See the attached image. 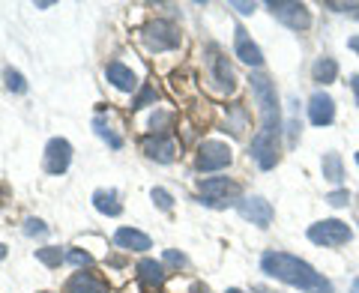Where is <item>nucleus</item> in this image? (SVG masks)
<instances>
[{"label":"nucleus","instance_id":"obj_17","mask_svg":"<svg viewBox=\"0 0 359 293\" xmlns=\"http://www.w3.org/2000/svg\"><path fill=\"white\" fill-rule=\"evenodd\" d=\"M114 245H117V249H126V252H147L153 243H150L147 233H141L135 228H120L114 233Z\"/></svg>","mask_w":359,"mask_h":293},{"label":"nucleus","instance_id":"obj_16","mask_svg":"<svg viewBox=\"0 0 359 293\" xmlns=\"http://www.w3.org/2000/svg\"><path fill=\"white\" fill-rule=\"evenodd\" d=\"M105 78H108V84H114L117 90H123V93H132V90L138 87V78H135V72L129 69V66L117 63V60L105 66Z\"/></svg>","mask_w":359,"mask_h":293},{"label":"nucleus","instance_id":"obj_14","mask_svg":"<svg viewBox=\"0 0 359 293\" xmlns=\"http://www.w3.org/2000/svg\"><path fill=\"white\" fill-rule=\"evenodd\" d=\"M138 285L144 293H150V290H159L165 285V264L159 261H153V257H144V261L138 264Z\"/></svg>","mask_w":359,"mask_h":293},{"label":"nucleus","instance_id":"obj_9","mask_svg":"<svg viewBox=\"0 0 359 293\" xmlns=\"http://www.w3.org/2000/svg\"><path fill=\"white\" fill-rule=\"evenodd\" d=\"M72 165V144L66 138H51L48 146H45V171L51 177H60L69 171Z\"/></svg>","mask_w":359,"mask_h":293},{"label":"nucleus","instance_id":"obj_8","mask_svg":"<svg viewBox=\"0 0 359 293\" xmlns=\"http://www.w3.org/2000/svg\"><path fill=\"white\" fill-rule=\"evenodd\" d=\"M252 159L257 162L261 171H273L276 162H278V135H269V132H257L252 138Z\"/></svg>","mask_w":359,"mask_h":293},{"label":"nucleus","instance_id":"obj_4","mask_svg":"<svg viewBox=\"0 0 359 293\" xmlns=\"http://www.w3.org/2000/svg\"><path fill=\"white\" fill-rule=\"evenodd\" d=\"M141 42L147 45L150 51H174V48H180V30L171 21L156 18L141 27Z\"/></svg>","mask_w":359,"mask_h":293},{"label":"nucleus","instance_id":"obj_36","mask_svg":"<svg viewBox=\"0 0 359 293\" xmlns=\"http://www.w3.org/2000/svg\"><path fill=\"white\" fill-rule=\"evenodd\" d=\"M351 293H359V275H356V281H353V287H351Z\"/></svg>","mask_w":359,"mask_h":293},{"label":"nucleus","instance_id":"obj_37","mask_svg":"<svg viewBox=\"0 0 359 293\" xmlns=\"http://www.w3.org/2000/svg\"><path fill=\"white\" fill-rule=\"evenodd\" d=\"M4 257H6V245L0 243V261H4Z\"/></svg>","mask_w":359,"mask_h":293},{"label":"nucleus","instance_id":"obj_34","mask_svg":"<svg viewBox=\"0 0 359 293\" xmlns=\"http://www.w3.org/2000/svg\"><path fill=\"white\" fill-rule=\"evenodd\" d=\"M252 293H276V290H269V287H261V285H255Z\"/></svg>","mask_w":359,"mask_h":293},{"label":"nucleus","instance_id":"obj_11","mask_svg":"<svg viewBox=\"0 0 359 293\" xmlns=\"http://www.w3.org/2000/svg\"><path fill=\"white\" fill-rule=\"evenodd\" d=\"M141 150L147 159L159 162V165H168L177 159V144H174V138H168V135H150V138H144Z\"/></svg>","mask_w":359,"mask_h":293},{"label":"nucleus","instance_id":"obj_38","mask_svg":"<svg viewBox=\"0 0 359 293\" xmlns=\"http://www.w3.org/2000/svg\"><path fill=\"white\" fill-rule=\"evenodd\" d=\"M228 293H243V290H240V287H231V290H228Z\"/></svg>","mask_w":359,"mask_h":293},{"label":"nucleus","instance_id":"obj_22","mask_svg":"<svg viewBox=\"0 0 359 293\" xmlns=\"http://www.w3.org/2000/svg\"><path fill=\"white\" fill-rule=\"evenodd\" d=\"M36 261L54 269V266H60L66 261V252L57 249V245H45V249H36Z\"/></svg>","mask_w":359,"mask_h":293},{"label":"nucleus","instance_id":"obj_1","mask_svg":"<svg viewBox=\"0 0 359 293\" xmlns=\"http://www.w3.org/2000/svg\"><path fill=\"white\" fill-rule=\"evenodd\" d=\"M261 273H266L269 278L285 281V285L297 287L302 293H332L330 278H323V273H318L311 264L299 261V257L287 254V252H264Z\"/></svg>","mask_w":359,"mask_h":293},{"label":"nucleus","instance_id":"obj_18","mask_svg":"<svg viewBox=\"0 0 359 293\" xmlns=\"http://www.w3.org/2000/svg\"><path fill=\"white\" fill-rule=\"evenodd\" d=\"M66 293H105V285L96 275H90L81 269V273H75L66 281Z\"/></svg>","mask_w":359,"mask_h":293},{"label":"nucleus","instance_id":"obj_19","mask_svg":"<svg viewBox=\"0 0 359 293\" xmlns=\"http://www.w3.org/2000/svg\"><path fill=\"white\" fill-rule=\"evenodd\" d=\"M93 207L102 212V216H120L123 204H120V195L114 189H99L93 191Z\"/></svg>","mask_w":359,"mask_h":293},{"label":"nucleus","instance_id":"obj_12","mask_svg":"<svg viewBox=\"0 0 359 293\" xmlns=\"http://www.w3.org/2000/svg\"><path fill=\"white\" fill-rule=\"evenodd\" d=\"M233 54L245 63V66H264V54H261V48L249 39V33H245V27H233Z\"/></svg>","mask_w":359,"mask_h":293},{"label":"nucleus","instance_id":"obj_20","mask_svg":"<svg viewBox=\"0 0 359 293\" xmlns=\"http://www.w3.org/2000/svg\"><path fill=\"white\" fill-rule=\"evenodd\" d=\"M311 78H314L318 84H332L335 78H339V63H335L332 57L314 60V66H311Z\"/></svg>","mask_w":359,"mask_h":293},{"label":"nucleus","instance_id":"obj_15","mask_svg":"<svg viewBox=\"0 0 359 293\" xmlns=\"http://www.w3.org/2000/svg\"><path fill=\"white\" fill-rule=\"evenodd\" d=\"M210 75H212V81H216V87L222 90V93H231V90L237 87V78H233V69H231L228 60H224L216 48H212V54H210Z\"/></svg>","mask_w":359,"mask_h":293},{"label":"nucleus","instance_id":"obj_13","mask_svg":"<svg viewBox=\"0 0 359 293\" xmlns=\"http://www.w3.org/2000/svg\"><path fill=\"white\" fill-rule=\"evenodd\" d=\"M309 120L314 123V126H330V123L335 120V102H332L330 93L318 90V93L309 99Z\"/></svg>","mask_w":359,"mask_h":293},{"label":"nucleus","instance_id":"obj_6","mask_svg":"<svg viewBox=\"0 0 359 293\" xmlns=\"http://www.w3.org/2000/svg\"><path fill=\"white\" fill-rule=\"evenodd\" d=\"M198 189L204 207H237V200H228V195H237V186L228 177H207L198 183Z\"/></svg>","mask_w":359,"mask_h":293},{"label":"nucleus","instance_id":"obj_21","mask_svg":"<svg viewBox=\"0 0 359 293\" xmlns=\"http://www.w3.org/2000/svg\"><path fill=\"white\" fill-rule=\"evenodd\" d=\"M320 171H323V179H330V183L339 186L341 179H344V162H341V156L339 153H327L320 159Z\"/></svg>","mask_w":359,"mask_h":293},{"label":"nucleus","instance_id":"obj_31","mask_svg":"<svg viewBox=\"0 0 359 293\" xmlns=\"http://www.w3.org/2000/svg\"><path fill=\"white\" fill-rule=\"evenodd\" d=\"M165 264H174V266H186L189 261H186V257H183V254H180V252H174V249H168V252H165Z\"/></svg>","mask_w":359,"mask_h":293},{"label":"nucleus","instance_id":"obj_29","mask_svg":"<svg viewBox=\"0 0 359 293\" xmlns=\"http://www.w3.org/2000/svg\"><path fill=\"white\" fill-rule=\"evenodd\" d=\"M150 195H153V200H156V207H159V210H165V212H168V210H171V207H174V198H171V195H168V191H165V189H153V191H150Z\"/></svg>","mask_w":359,"mask_h":293},{"label":"nucleus","instance_id":"obj_27","mask_svg":"<svg viewBox=\"0 0 359 293\" xmlns=\"http://www.w3.org/2000/svg\"><path fill=\"white\" fill-rule=\"evenodd\" d=\"M66 261H69L72 266H78V269H84V266H93V254L81 252V249H72V252H66Z\"/></svg>","mask_w":359,"mask_h":293},{"label":"nucleus","instance_id":"obj_23","mask_svg":"<svg viewBox=\"0 0 359 293\" xmlns=\"http://www.w3.org/2000/svg\"><path fill=\"white\" fill-rule=\"evenodd\" d=\"M93 129H96V135H99V138H102V141H108V146H114V150H120V146H123V138H120V135H117L114 129L108 126V123H105V117H96V120H93Z\"/></svg>","mask_w":359,"mask_h":293},{"label":"nucleus","instance_id":"obj_32","mask_svg":"<svg viewBox=\"0 0 359 293\" xmlns=\"http://www.w3.org/2000/svg\"><path fill=\"white\" fill-rule=\"evenodd\" d=\"M231 6L237 9L240 15H252V13H255V4H231Z\"/></svg>","mask_w":359,"mask_h":293},{"label":"nucleus","instance_id":"obj_25","mask_svg":"<svg viewBox=\"0 0 359 293\" xmlns=\"http://www.w3.org/2000/svg\"><path fill=\"white\" fill-rule=\"evenodd\" d=\"M153 102H156V87L144 84V87L138 90V96L132 99V111H141V108H147V105H153Z\"/></svg>","mask_w":359,"mask_h":293},{"label":"nucleus","instance_id":"obj_2","mask_svg":"<svg viewBox=\"0 0 359 293\" xmlns=\"http://www.w3.org/2000/svg\"><path fill=\"white\" fill-rule=\"evenodd\" d=\"M252 93L261 105V120H264V132L269 135H282V105H278V93L276 84L266 75H252Z\"/></svg>","mask_w":359,"mask_h":293},{"label":"nucleus","instance_id":"obj_10","mask_svg":"<svg viewBox=\"0 0 359 293\" xmlns=\"http://www.w3.org/2000/svg\"><path fill=\"white\" fill-rule=\"evenodd\" d=\"M237 210L243 219H249L252 224H257V228H269V222H273V204L269 200H264L261 195H252V198H240L237 200Z\"/></svg>","mask_w":359,"mask_h":293},{"label":"nucleus","instance_id":"obj_28","mask_svg":"<svg viewBox=\"0 0 359 293\" xmlns=\"http://www.w3.org/2000/svg\"><path fill=\"white\" fill-rule=\"evenodd\" d=\"M327 204L335 207V210H339V207H347V204H351V191H347V189H335V191H330V195H327Z\"/></svg>","mask_w":359,"mask_h":293},{"label":"nucleus","instance_id":"obj_39","mask_svg":"<svg viewBox=\"0 0 359 293\" xmlns=\"http://www.w3.org/2000/svg\"><path fill=\"white\" fill-rule=\"evenodd\" d=\"M356 165H359V153H356Z\"/></svg>","mask_w":359,"mask_h":293},{"label":"nucleus","instance_id":"obj_33","mask_svg":"<svg viewBox=\"0 0 359 293\" xmlns=\"http://www.w3.org/2000/svg\"><path fill=\"white\" fill-rule=\"evenodd\" d=\"M351 90H353V96H356V105H359V75L351 78Z\"/></svg>","mask_w":359,"mask_h":293},{"label":"nucleus","instance_id":"obj_7","mask_svg":"<svg viewBox=\"0 0 359 293\" xmlns=\"http://www.w3.org/2000/svg\"><path fill=\"white\" fill-rule=\"evenodd\" d=\"M233 159V153H231V146L228 144H222V141H204L201 144V150H198V159H195V168L198 171H222V168H228Z\"/></svg>","mask_w":359,"mask_h":293},{"label":"nucleus","instance_id":"obj_30","mask_svg":"<svg viewBox=\"0 0 359 293\" xmlns=\"http://www.w3.org/2000/svg\"><path fill=\"white\" fill-rule=\"evenodd\" d=\"M25 233L27 236H45L48 228H45V222H39V219H27L25 222Z\"/></svg>","mask_w":359,"mask_h":293},{"label":"nucleus","instance_id":"obj_24","mask_svg":"<svg viewBox=\"0 0 359 293\" xmlns=\"http://www.w3.org/2000/svg\"><path fill=\"white\" fill-rule=\"evenodd\" d=\"M150 126L156 135H168V129H174V114L171 111H156L153 120H150Z\"/></svg>","mask_w":359,"mask_h":293},{"label":"nucleus","instance_id":"obj_3","mask_svg":"<svg viewBox=\"0 0 359 293\" xmlns=\"http://www.w3.org/2000/svg\"><path fill=\"white\" fill-rule=\"evenodd\" d=\"M351 224L341 222V219H323V222H314L309 228V240L314 245H323V249H339V245L351 243Z\"/></svg>","mask_w":359,"mask_h":293},{"label":"nucleus","instance_id":"obj_26","mask_svg":"<svg viewBox=\"0 0 359 293\" xmlns=\"http://www.w3.org/2000/svg\"><path fill=\"white\" fill-rule=\"evenodd\" d=\"M4 81H6V90H13V93H25V90H27L25 75L15 72V69H6L4 72Z\"/></svg>","mask_w":359,"mask_h":293},{"label":"nucleus","instance_id":"obj_35","mask_svg":"<svg viewBox=\"0 0 359 293\" xmlns=\"http://www.w3.org/2000/svg\"><path fill=\"white\" fill-rule=\"evenodd\" d=\"M347 45H351V48H353V51L359 54V36H353V39H351V42H347Z\"/></svg>","mask_w":359,"mask_h":293},{"label":"nucleus","instance_id":"obj_5","mask_svg":"<svg viewBox=\"0 0 359 293\" xmlns=\"http://www.w3.org/2000/svg\"><path fill=\"white\" fill-rule=\"evenodd\" d=\"M266 9L290 30H309L311 27V13H309L306 4H294V0H269Z\"/></svg>","mask_w":359,"mask_h":293}]
</instances>
